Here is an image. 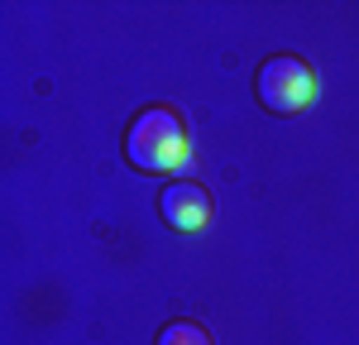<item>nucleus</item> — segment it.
<instances>
[{
  "label": "nucleus",
  "instance_id": "1",
  "mask_svg": "<svg viewBox=\"0 0 359 345\" xmlns=\"http://www.w3.org/2000/svg\"><path fill=\"white\" fill-rule=\"evenodd\" d=\"M192 154L187 140V120L172 111V106H144L125 130V158L139 172H177Z\"/></svg>",
  "mask_w": 359,
  "mask_h": 345
},
{
  "label": "nucleus",
  "instance_id": "2",
  "mask_svg": "<svg viewBox=\"0 0 359 345\" xmlns=\"http://www.w3.org/2000/svg\"><path fill=\"white\" fill-rule=\"evenodd\" d=\"M254 96L273 115H302L316 101V72L297 53H273L254 72Z\"/></svg>",
  "mask_w": 359,
  "mask_h": 345
},
{
  "label": "nucleus",
  "instance_id": "3",
  "mask_svg": "<svg viewBox=\"0 0 359 345\" xmlns=\"http://www.w3.org/2000/svg\"><path fill=\"white\" fill-rule=\"evenodd\" d=\"M211 192L192 182V177H172L163 182V192H158V216H163L172 230H182V235H196V230L211 226Z\"/></svg>",
  "mask_w": 359,
  "mask_h": 345
},
{
  "label": "nucleus",
  "instance_id": "4",
  "mask_svg": "<svg viewBox=\"0 0 359 345\" xmlns=\"http://www.w3.org/2000/svg\"><path fill=\"white\" fill-rule=\"evenodd\" d=\"M154 345H211V331L201 321H192V316H177V321H168L163 331H158Z\"/></svg>",
  "mask_w": 359,
  "mask_h": 345
}]
</instances>
